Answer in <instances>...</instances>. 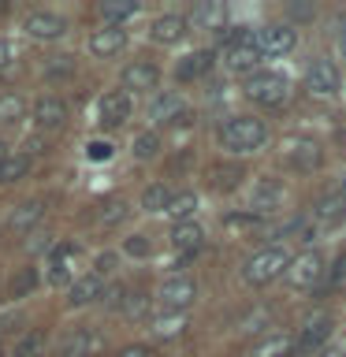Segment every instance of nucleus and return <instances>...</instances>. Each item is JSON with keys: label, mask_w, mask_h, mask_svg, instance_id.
Listing matches in <instances>:
<instances>
[{"label": "nucleus", "mask_w": 346, "mask_h": 357, "mask_svg": "<svg viewBox=\"0 0 346 357\" xmlns=\"http://www.w3.org/2000/svg\"><path fill=\"white\" fill-rule=\"evenodd\" d=\"M216 138L227 153L246 156V153H257L268 142V127L257 116H227L216 127Z\"/></svg>", "instance_id": "obj_1"}, {"label": "nucleus", "mask_w": 346, "mask_h": 357, "mask_svg": "<svg viewBox=\"0 0 346 357\" xmlns=\"http://www.w3.org/2000/svg\"><path fill=\"white\" fill-rule=\"evenodd\" d=\"M246 97L261 108H279L290 100V78L283 71H253L246 75Z\"/></svg>", "instance_id": "obj_2"}, {"label": "nucleus", "mask_w": 346, "mask_h": 357, "mask_svg": "<svg viewBox=\"0 0 346 357\" xmlns=\"http://www.w3.org/2000/svg\"><path fill=\"white\" fill-rule=\"evenodd\" d=\"M287 264H290V253L283 245H264V250H257L250 261H246L242 279L250 287H268V283H276V279H283Z\"/></svg>", "instance_id": "obj_3"}, {"label": "nucleus", "mask_w": 346, "mask_h": 357, "mask_svg": "<svg viewBox=\"0 0 346 357\" xmlns=\"http://www.w3.org/2000/svg\"><path fill=\"white\" fill-rule=\"evenodd\" d=\"M283 279H287L290 290H317V283L324 279V257L317 250H306V253L290 257Z\"/></svg>", "instance_id": "obj_4"}, {"label": "nucleus", "mask_w": 346, "mask_h": 357, "mask_svg": "<svg viewBox=\"0 0 346 357\" xmlns=\"http://www.w3.org/2000/svg\"><path fill=\"white\" fill-rule=\"evenodd\" d=\"M194 298H197V283H194L186 272L164 275V283L156 287V301L164 305V312H183Z\"/></svg>", "instance_id": "obj_5"}, {"label": "nucleus", "mask_w": 346, "mask_h": 357, "mask_svg": "<svg viewBox=\"0 0 346 357\" xmlns=\"http://www.w3.org/2000/svg\"><path fill=\"white\" fill-rule=\"evenodd\" d=\"M331 328H335V320L328 317V312H309L306 324L298 328L294 354H320L324 346H328V339H331Z\"/></svg>", "instance_id": "obj_6"}, {"label": "nucleus", "mask_w": 346, "mask_h": 357, "mask_svg": "<svg viewBox=\"0 0 346 357\" xmlns=\"http://www.w3.org/2000/svg\"><path fill=\"white\" fill-rule=\"evenodd\" d=\"M257 63H261V52H257V45H253V30H242L239 38L227 41V49H223V67H227L231 75H253Z\"/></svg>", "instance_id": "obj_7"}, {"label": "nucleus", "mask_w": 346, "mask_h": 357, "mask_svg": "<svg viewBox=\"0 0 346 357\" xmlns=\"http://www.w3.org/2000/svg\"><path fill=\"white\" fill-rule=\"evenodd\" d=\"M306 89L313 97H339L343 89V75L331 60H313L306 71Z\"/></svg>", "instance_id": "obj_8"}, {"label": "nucleus", "mask_w": 346, "mask_h": 357, "mask_svg": "<svg viewBox=\"0 0 346 357\" xmlns=\"http://www.w3.org/2000/svg\"><path fill=\"white\" fill-rule=\"evenodd\" d=\"M22 33L33 41H60L67 33V19L56 15V11H30L22 19Z\"/></svg>", "instance_id": "obj_9"}, {"label": "nucleus", "mask_w": 346, "mask_h": 357, "mask_svg": "<svg viewBox=\"0 0 346 357\" xmlns=\"http://www.w3.org/2000/svg\"><path fill=\"white\" fill-rule=\"evenodd\" d=\"M294 41H298V33L290 26H261V30H253V45H257V52H261V60H264V56L290 52V49H294Z\"/></svg>", "instance_id": "obj_10"}, {"label": "nucleus", "mask_w": 346, "mask_h": 357, "mask_svg": "<svg viewBox=\"0 0 346 357\" xmlns=\"http://www.w3.org/2000/svg\"><path fill=\"white\" fill-rule=\"evenodd\" d=\"M130 93H123V89H108L105 97H100V105H97V116H100V127H108V130H116L123 127V123L130 119Z\"/></svg>", "instance_id": "obj_11"}, {"label": "nucleus", "mask_w": 346, "mask_h": 357, "mask_svg": "<svg viewBox=\"0 0 346 357\" xmlns=\"http://www.w3.org/2000/svg\"><path fill=\"white\" fill-rule=\"evenodd\" d=\"M160 86V67L149 60L127 63L123 67V93H149V89Z\"/></svg>", "instance_id": "obj_12"}, {"label": "nucleus", "mask_w": 346, "mask_h": 357, "mask_svg": "<svg viewBox=\"0 0 346 357\" xmlns=\"http://www.w3.org/2000/svg\"><path fill=\"white\" fill-rule=\"evenodd\" d=\"M75 264H78V245L63 242L49 253V283L52 287H67L75 283Z\"/></svg>", "instance_id": "obj_13"}, {"label": "nucleus", "mask_w": 346, "mask_h": 357, "mask_svg": "<svg viewBox=\"0 0 346 357\" xmlns=\"http://www.w3.org/2000/svg\"><path fill=\"white\" fill-rule=\"evenodd\" d=\"M100 331H89V328H75L60 339V357H97L100 350Z\"/></svg>", "instance_id": "obj_14"}, {"label": "nucleus", "mask_w": 346, "mask_h": 357, "mask_svg": "<svg viewBox=\"0 0 346 357\" xmlns=\"http://www.w3.org/2000/svg\"><path fill=\"white\" fill-rule=\"evenodd\" d=\"M201 245H205V231H201L194 220L175 223V227H172V250L179 253V264L190 261L194 253H201Z\"/></svg>", "instance_id": "obj_15"}, {"label": "nucleus", "mask_w": 346, "mask_h": 357, "mask_svg": "<svg viewBox=\"0 0 346 357\" xmlns=\"http://www.w3.org/2000/svg\"><path fill=\"white\" fill-rule=\"evenodd\" d=\"M186 26L190 30H223L227 26V4H220V0H201V4L186 15Z\"/></svg>", "instance_id": "obj_16"}, {"label": "nucleus", "mask_w": 346, "mask_h": 357, "mask_svg": "<svg viewBox=\"0 0 346 357\" xmlns=\"http://www.w3.org/2000/svg\"><path fill=\"white\" fill-rule=\"evenodd\" d=\"M105 298V279H100L97 272H86V275H78L71 290H67V301H71V309H86V305H93V301Z\"/></svg>", "instance_id": "obj_17"}, {"label": "nucleus", "mask_w": 346, "mask_h": 357, "mask_svg": "<svg viewBox=\"0 0 346 357\" xmlns=\"http://www.w3.org/2000/svg\"><path fill=\"white\" fill-rule=\"evenodd\" d=\"M212 63H216V56H212L209 49H197L183 56V60L175 63V82H194V78H205L212 71Z\"/></svg>", "instance_id": "obj_18"}, {"label": "nucleus", "mask_w": 346, "mask_h": 357, "mask_svg": "<svg viewBox=\"0 0 346 357\" xmlns=\"http://www.w3.org/2000/svg\"><path fill=\"white\" fill-rule=\"evenodd\" d=\"M33 123H38L41 130H60L67 123V105L60 97H38V105H33Z\"/></svg>", "instance_id": "obj_19"}, {"label": "nucleus", "mask_w": 346, "mask_h": 357, "mask_svg": "<svg viewBox=\"0 0 346 357\" xmlns=\"http://www.w3.org/2000/svg\"><path fill=\"white\" fill-rule=\"evenodd\" d=\"M287 164L298 167V172H313L320 164V145L309 138H290L287 142Z\"/></svg>", "instance_id": "obj_20"}, {"label": "nucleus", "mask_w": 346, "mask_h": 357, "mask_svg": "<svg viewBox=\"0 0 346 357\" xmlns=\"http://www.w3.org/2000/svg\"><path fill=\"white\" fill-rule=\"evenodd\" d=\"M186 15H160V19H153V26H149V38L156 45H179L186 38Z\"/></svg>", "instance_id": "obj_21"}, {"label": "nucleus", "mask_w": 346, "mask_h": 357, "mask_svg": "<svg viewBox=\"0 0 346 357\" xmlns=\"http://www.w3.org/2000/svg\"><path fill=\"white\" fill-rule=\"evenodd\" d=\"M123 45H127V30L123 26H105V30H97L93 38H89V52L100 56V60H108V56H119Z\"/></svg>", "instance_id": "obj_22"}, {"label": "nucleus", "mask_w": 346, "mask_h": 357, "mask_svg": "<svg viewBox=\"0 0 346 357\" xmlns=\"http://www.w3.org/2000/svg\"><path fill=\"white\" fill-rule=\"evenodd\" d=\"M179 116H183V97H179V93H156L149 100V119L156 123V127L179 123Z\"/></svg>", "instance_id": "obj_23"}, {"label": "nucleus", "mask_w": 346, "mask_h": 357, "mask_svg": "<svg viewBox=\"0 0 346 357\" xmlns=\"http://www.w3.org/2000/svg\"><path fill=\"white\" fill-rule=\"evenodd\" d=\"M250 357H294V339L290 335H264L261 342L253 346V354Z\"/></svg>", "instance_id": "obj_24"}, {"label": "nucleus", "mask_w": 346, "mask_h": 357, "mask_svg": "<svg viewBox=\"0 0 346 357\" xmlns=\"http://www.w3.org/2000/svg\"><path fill=\"white\" fill-rule=\"evenodd\" d=\"M343 216H346V183H343L339 190H331L328 197L317 201V220L335 223V220H343Z\"/></svg>", "instance_id": "obj_25"}, {"label": "nucleus", "mask_w": 346, "mask_h": 357, "mask_svg": "<svg viewBox=\"0 0 346 357\" xmlns=\"http://www.w3.org/2000/svg\"><path fill=\"white\" fill-rule=\"evenodd\" d=\"M138 11H142L138 0H105V4H100V15L108 19V26H123V22L130 15H138Z\"/></svg>", "instance_id": "obj_26"}, {"label": "nucleus", "mask_w": 346, "mask_h": 357, "mask_svg": "<svg viewBox=\"0 0 346 357\" xmlns=\"http://www.w3.org/2000/svg\"><path fill=\"white\" fill-rule=\"evenodd\" d=\"M194 208H197V194L194 190H183V194H172L167 197V216H172L175 223H186L190 216H194Z\"/></svg>", "instance_id": "obj_27"}, {"label": "nucleus", "mask_w": 346, "mask_h": 357, "mask_svg": "<svg viewBox=\"0 0 346 357\" xmlns=\"http://www.w3.org/2000/svg\"><path fill=\"white\" fill-rule=\"evenodd\" d=\"M149 324H153L156 339H179L183 328H186V317H183V312H160V317H153Z\"/></svg>", "instance_id": "obj_28"}, {"label": "nucleus", "mask_w": 346, "mask_h": 357, "mask_svg": "<svg viewBox=\"0 0 346 357\" xmlns=\"http://www.w3.org/2000/svg\"><path fill=\"white\" fill-rule=\"evenodd\" d=\"M45 216V205L41 201H27V205H19L15 212H11V227L15 231H30V227H38Z\"/></svg>", "instance_id": "obj_29"}, {"label": "nucleus", "mask_w": 346, "mask_h": 357, "mask_svg": "<svg viewBox=\"0 0 346 357\" xmlns=\"http://www.w3.org/2000/svg\"><path fill=\"white\" fill-rule=\"evenodd\" d=\"M33 287H38V268L33 264H27V268H19L15 272V279L8 283V298H27V294H33Z\"/></svg>", "instance_id": "obj_30"}, {"label": "nucleus", "mask_w": 346, "mask_h": 357, "mask_svg": "<svg viewBox=\"0 0 346 357\" xmlns=\"http://www.w3.org/2000/svg\"><path fill=\"white\" fill-rule=\"evenodd\" d=\"M27 172H30V156H22V153H8L0 160V183H19Z\"/></svg>", "instance_id": "obj_31"}, {"label": "nucleus", "mask_w": 346, "mask_h": 357, "mask_svg": "<svg viewBox=\"0 0 346 357\" xmlns=\"http://www.w3.org/2000/svg\"><path fill=\"white\" fill-rule=\"evenodd\" d=\"M27 116V100L19 93H0V123H19Z\"/></svg>", "instance_id": "obj_32"}, {"label": "nucleus", "mask_w": 346, "mask_h": 357, "mask_svg": "<svg viewBox=\"0 0 346 357\" xmlns=\"http://www.w3.org/2000/svg\"><path fill=\"white\" fill-rule=\"evenodd\" d=\"M167 197H172V194H167V186L164 183H153V186L142 190V208L145 212H164L167 208Z\"/></svg>", "instance_id": "obj_33"}, {"label": "nucleus", "mask_w": 346, "mask_h": 357, "mask_svg": "<svg viewBox=\"0 0 346 357\" xmlns=\"http://www.w3.org/2000/svg\"><path fill=\"white\" fill-rule=\"evenodd\" d=\"M209 175H212V186H216V190H231V186H239L242 167H220V164H212Z\"/></svg>", "instance_id": "obj_34"}, {"label": "nucleus", "mask_w": 346, "mask_h": 357, "mask_svg": "<svg viewBox=\"0 0 346 357\" xmlns=\"http://www.w3.org/2000/svg\"><path fill=\"white\" fill-rule=\"evenodd\" d=\"M156 153H160V138H156L153 130H145L134 138V156H138V160H153Z\"/></svg>", "instance_id": "obj_35"}, {"label": "nucleus", "mask_w": 346, "mask_h": 357, "mask_svg": "<svg viewBox=\"0 0 346 357\" xmlns=\"http://www.w3.org/2000/svg\"><path fill=\"white\" fill-rule=\"evenodd\" d=\"M343 279H346V253L331 264V275H324L320 283H317V294H328V290H335V287L343 283Z\"/></svg>", "instance_id": "obj_36"}, {"label": "nucleus", "mask_w": 346, "mask_h": 357, "mask_svg": "<svg viewBox=\"0 0 346 357\" xmlns=\"http://www.w3.org/2000/svg\"><path fill=\"white\" fill-rule=\"evenodd\" d=\"M41 346H45V335L41 331H30V335H22V339H19L15 357H41Z\"/></svg>", "instance_id": "obj_37"}, {"label": "nucleus", "mask_w": 346, "mask_h": 357, "mask_svg": "<svg viewBox=\"0 0 346 357\" xmlns=\"http://www.w3.org/2000/svg\"><path fill=\"white\" fill-rule=\"evenodd\" d=\"M283 197V186L279 183H261V190H257V197H253V208H276V201Z\"/></svg>", "instance_id": "obj_38"}, {"label": "nucleus", "mask_w": 346, "mask_h": 357, "mask_svg": "<svg viewBox=\"0 0 346 357\" xmlns=\"http://www.w3.org/2000/svg\"><path fill=\"white\" fill-rule=\"evenodd\" d=\"M123 253H127V257H138V261H145V257L153 253V242L145 238V234H130V238L123 242Z\"/></svg>", "instance_id": "obj_39"}, {"label": "nucleus", "mask_w": 346, "mask_h": 357, "mask_svg": "<svg viewBox=\"0 0 346 357\" xmlns=\"http://www.w3.org/2000/svg\"><path fill=\"white\" fill-rule=\"evenodd\" d=\"M261 324H268V309H253L250 317L242 320V331H246V335H253V331H261Z\"/></svg>", "instance_id": "obj_40"}, {"label": "nucleus", "mask_w": 346, "mask_h": 357, "mask_svg": "<svg viewBox=\"0 0 346 357\" xmlns=\"http://www.w3.org/2000/svg\"><path fill=\"white\" fill-rule=\"evenodd\" d=\"M86 156H89V160H108V156H112V145H108V142H89V145H86Z\"/></svg>", "instance_id": "obj_41"}, {"label": "nucleus", "mask_w": 346, "mask_h": 357, "mask_svg": "<svg viewBox=\"0 0 346 357\" xmlns=\"http://www.w3.org/2000/svg\"><path fill=\"white\" fill-rule=\"evenodd\" d=\"M123 216H127V205H123V201H112L108 212H100V223H116V220H123Z\"/></svg>", "instance_id": "obj_42"}, {"label": "nucleus", "mask_w": 346, "mask_h": 357, "mask_svg": "<svg viewBox=\"0 0 346 357\" xmlns=\"http://www.w3.org/2000/svg\"><path fill=\"white\" fill-rule=\"evenodd\" d=\"M15 45H11V41H4V38H0V71H4V67H11V63H15Z\"/></svg>", "instance_id": "obj_43"}, {"label": "nucleus", "mask_w": 346, "mask_h": 357, "mask_svg": "<svg viewBox=\"0 0 346 357\" xmlns=\"http://www.w3.org/2000/svg\"><path fill=\"white\" fill-rule=\"evenodd\" d=\"M290 15L306 22V19H313V8H309V4H290Z\"/></svg>", "instance_id": "obj_44"}, {"label": "nucleus", "mask_w": 346, "mask_h": 357, "mask_svg": "<svg viewBox=\"0 0 346 357\" xmlns=\"http://www.w3.org/2000/svg\"><path fill=\"white\" fill-rule=\"evenodd\" d=\"M119 357H153V350H149V346H127Z\"/></svg>", "instance_id": "obj_45"}, {"label": "nucleus", "mask_w": 346, "mask_h": 357, "mask_svg": "<svg viewBox=\"0 0 346 357\" xmlns=\"http://www.w3.org/2000/svg\"><path fill=\"white\" fill-rule=\"evenodd\" d=\"M320 357H346V350H343V346H324Z\"/></svg>", "instance_id": "obj_46"}, {"label": "nucleus", "mask_w": 346, "mask_h": 357, "mask_svg": "<svg viewBox=\"0 0 346 357\" xmlns=\"http://www.w3.org/2000/svg\"><path fill=\"white\" fill-rule=\"evenodd\" d=\"M339 52H343V60H346V33L339 38Z\"/></svg>", "instance_id": "obj_47"}, {"label": "nucleus", "mask_w": 346, "mask_h": 357, "mask_svg": "<svg viewBox=\"0 0 346 357\" xmlns=\"http://www.w3.org/2000/svg\"><path fill=\"white\" fill-rule=\"evenodd\" d=\"M4 156H8V145H4V142H0V160H4Z\"/></svg>", "instance_id": "obj_48"}, {"label": "nucleus", "mask_w": 346, "mask_h": 357, "mask_svg": "<svg viewBox=\"0 0 346 357\" xmlns=\"http://www.w3.org/2000/svg\"><path fill=\"white\" fill-rule=\"evenodd\" d=\"M0 357H4V346H0Z\"/></svg>", "instance_id": "obj_49"}]
</instances>
